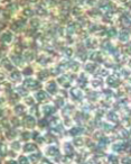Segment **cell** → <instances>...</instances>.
Masks as SVG:
<instances>
[{"instance_id":"obj_19","label":"cell","mask_w":131,"mask_h":164,"mask_svg":"<svg viewBox=\"0 0 131 164\" xmlns=\"http://www.w3.org/2000/svg\"><path fill=\"white\" fill-rule=\"evenodd\" d=\"M0 116H1V110H0Z\"/></svg>"},{"instance_id":"obj_10","label":"cell","mask_w":131,"mask_h":164,"mask_svg":"<svg viewBox=\"0 0 131 164\" xmlns=\"http://www.w3.org/2000/svg\"><path fill=\"white\" fill-rule=\"evenodd\" d=\"M19 163H20V164H29V163H28V160H27L25 156H20Z\"/></svg>"},{"instance_id":"obj_5","label":"cell","mask_w":131,"mask_h":164,"mask_svg":"<svg viewBox=\"0 0 131 164\" xmlns=\"http://www.w3.org/2000/svg\"><path fill=\"white\" fill-rule=\"evenodd\" d=\"M2 41L3 42H7V43H9L10 41H11V35H10V33H5V34L2 35Z\"/></svg>"},{"instance_id":"obj_16","label":"cell","mask_w":131,"mask_h":164,"mask_svg":"<svg viewBox=\"0 0 131 164\" xmlns=\"http://www.w3.org/2000/svg\"><path fill=\"white\" fill-rule=\"evenodd\" d=\"M3 64H5V66L7 68V69H11V66L9 65V62H8V61H7V62L5 61V62H3Z\"/></svg>"},{"instance_id":"obj_7","label":"cell","mask_w":131,"mask_h":164,"mask_svg":"<svg viewBox=\"0 0 131 164\" xmlns=\"http://www.w3.org/2000/svg\"><path fill=\"white\" fill-rule=\"evenodd\" d=\"M47 89H48V91H49L51 93H54V92L56 91V86H55V83H54V82H52L51 84H48Z\"/></svg>"},{"instance_id":"obj_1","label":"cell","mask_w":131,"mask_h":164,"mask_svg":"<svg viewBox=\"0 0 131 164\" xmlns=\"http://www.w3.org/2000/svg\"><path fill=\"white\" fill-rule=\"evenodd\" d=\"M25 125H26L27 127H29V128L34 127V125H35V119H34L33 117H26V118H25Z\"/></svg>"},{"instance_id":"obj_11","label":"cell","mask_w":131,"mask_h":164,"mask_svg":"<svg viewBox=\"0 0 131 164\" xmlns=\"http://www.w3.org/2000/svg\"><path fill=\"white\" fill-rule=\"evenodd\" d=\"M17 110H16V113L17 114H21V113H24V107L22 106H17V108H16Z\"/></svg>"},{"instance_id":"obj_18","label":"cell","mask_w":131,"mask_h":164,"mask_svg":"<svg viewBox=\"0 0 131 164\" xmlns=\"http://www.w3.org/2000/svg\"><path fill=\"white\" fill-rule=\"evenodd\" d=\"M9 164H16V162H10Z\"/></svg>"},{"instance_id":"obj_15","label":"cell","mask_w":131,"mask_h":164,"mask_svg":"<svg viewBox=\"0 0 131 164\" xmlns=\"http://www.w3.org/2000/svg\"><path fill=\"white\" fill-rule=\"evenodd\" d=\"M72 94L76 95V97H81V92H80L78 90H73V91H72Z\"/></svg>"},{"instance_id":"obj_6","label":"cell","mask_w":131,"mask_h":164,"mask_svg":"<svg viewBox=\"0 0 131 164\" xmlns=\"http://www.w3.org/2000/svg\"><path fill=\"white\" fill-rule=\"evenodd\" d=\"M48 154H49V155H53V156H55V155L58 154V149L55 148V147H51V148L48 149Z\"/></svg>"},{"instance_id":"obj_9","label":"cell","mask_w":131,"mask_h":164,"mask_svg":"<svg viewBox=\"0 0 131 164\" xmlns=\"http://www.w3.org/2000/svg\"><path fill=\"white\" fill-rule=\"evenodd\" d=\"M108 82H109L110 86H116V80L114 78H109V80H108Z\"/></svg>"},{"instance_id":"obj_2","label":"cell","mask_w":131,"mask_h":164,"mask_svg":"<svg viewBox=\"0 0 131 164\" xmlns=\"http://www.w3.org/2000/svg\"><path fill=\"white\" fill-rule=\"evenodd\" d=\"M25 86H26V87H29V88H36V87L38 86V83H37L36 81L27 80V81H25Z\"/></svg>"},{"instance_id":"obj_8","label":"cell","mask_w":131,"mask_h":164,"mask_svg":"<svg viewBox=\"0 0 131 164\" xmlns=\"http://www.w3.org/2000/svg\"><path fill=\"white\" fill-rule=\"evenodd\" d=\"M36 97H37V99H38L39 101L44 100V99H46V94H45V92H43V91H40V92L37 93Z\"/></svg>"},{"instance_id":"obj_17","label":"cell","mask_w":131,"mask_h":164,"mask_svg":"<svg viewBox=\"0 0 131 164\" xmlns=\"http://www.w3.org/2000/svg\"><path fill=\"white\" fill-rule=\"evenodd\" d=\"M12 147L16 148V149H18L19 148V144H18V143H14V144H12Z\"/></svg>"},{"instance_id":"obj_3","label":"cell","mask_w":131,"mask_h":164,"mask_svg":"<svg viewBox=\"0 0 131 164\" xmlns=\"http://www.w3.org/2000/svg\"><path fill=\"white\" fill-rule=\"evenodd\" d=\"M36 149V146H35L34 144H26L24 147V151L25 152H33V151H35Z\"/></svg>"},{"instance_id":"obj_14","label":"cell","mask_w":131,"mask_h":164,"mask_svg":"<svg viewBox=\"0 0 131 164\" xmlns=\"http://www.w3.org/2000/svg\"><path fill=\"white\" fill-rule=\"evenodd\" d=\"M78 133H81L80 128H74V129L71 130V134H72V135H76V134H78Z\"/></svg>"},{"instance_id":"obj_4","label":"cell","mask_w":131,"mask_h":164,"mask_svg":"<svg viewBox=\"0 0 131 164\" xmlns=\"http://www.w3.org/2000/svg\"><path fill=\"white\" fill-rule=\"evenodd\" d=\"M43 113L45 114V115H48V114L54 113V109L51 107V106H46V107L43 108Z\"/></svg>"},{"instance_id":"obj_13","label":"cell","mask_w":131,"mask_h":164,"mask_svg":"<svg viewBox=\"0 0 131 164\" xmlns=\"http://www.w3.org/2000/svg\"><path fill=\"white\" fill-rule=\"evenodd\" d=\"M11 78L14 79V80H19V79H20V75L18 74V72H15V73H12Z\"/></svg>"},{"instance_id":"obj_12","label":"cell","mask_w":131,"mask_h":164,"mask_svg":"<svg viewBox=\"0 0 131 164\" xmlns=\"http://www.w3.org/2000/svg\"><path fill=\"white\" fill-rule=\"evenodd\" d=\"M39 157H40V155H39V154H35V155H32V156H30V160L34 161V162H36Z\"/></svg>"}]
</instances>
